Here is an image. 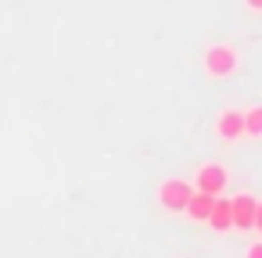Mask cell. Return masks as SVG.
Returning <instances> with one entry per match:
<instances>
[{
    "instance_id": "obj_10",
    "label": "cell",
    "mask_w": 262,
    "mask_h": 258,
    "mask_svg": "<svg viewBox=\"0 0 262 258\" xmlns=\"http://www.w3.org/2000/svg\"><path fill=\"white\" fill-rule=\"evenodd\" d=\"M255 233H262V201H258V208H255V226H251Z\"/></svg>"
},
{
    "instance_id": "obj_1",
    "label": "cell",
    "mask_w": 262,
    "mask_h": 258,
    "mask_svg": "<svg viewBox=\"0 0 262 258\" xmlns=\"http://www.w3.org/2000/svg\"><path fill=\"white\" fill-rule=\"evenodd\" d=\"M194 197V186L187 179H165L158 186V201L165 212H187V201Z\"/></svg>"
},
{
    "instance_id": "obj_11",
    "label": "cell",
    "mask_w": 262,
    "mask_h": 258,
    "mask_svg": "<svg viewBox=\"0 0 262 258\" xmlns=\"http://www.w3.org/2000/svg\"><path fill=\"white\" fill-rule=\"evenodd\" d=\"M244 4H248L251 11H262V0H244Z\"/></svg>"
},
{
    "instance_id": "obj_5",
    "label": "cell",
    "mask_w": 262,
    "mask_h": 258,
    "mask_svg": "<svg viewBox=\"0 0 262 258\" xmlns=\"http://www.w3.org/2000/svg\"><path fill=\"white\" fill-rule=\"evenodd\" d=\"M215 133H219V140H241L244 136V111H237V108H226V111H219V119H215Z\"/></svg>"
},
{
    "instance_id": "obj_9",
    "label": "cell",
    "mask_w": 262,
    "mask_h": 258,
    "mask_svg": "<svg viewBox=\"0 0 262 258\" xmlns=\"http://www.w3.org/2000/svg\"><path fill=\"white\" fill-rule=\"evenodd\" d=\"M244 258H262V240H258V244H251V247H248V254H244Z\"/></svg>"
},
{
    "instance_id": "obj_7",
    "label": "cell",
    "mask_w": 262,
    "mask_h": 258,
    "mask_svg": "<svg viewBox=\"0 0 262 258\" xmlns=\"http://www.w3.org/2000/svg\"><path fill=\"white\" fill-rule=\"evenodd\" d=\"M215 197H219V194H201V190H194V197L187 201V215H190L194 222H205L208 212H212V204H215Z\"/></svg>"
},
{
    "instance_id": "obj_2",
    "label": "cell",
    "mask_w": 262,
    "mask_h": 258,
    "mask_svg": "<svg viewBox=\"0 0 262 258\" xmlns=\"http://www.w3.org/2000/svg\"><path fill=\"white\" fill-rule=\"evenodd\" d=\"M205 72L208 76H215V79H226V76H233L237 72V51L233 47H208L205 51Z\"/></svg>"
},
{
    "instance_id": "obj_6",
    "label": "cell",
    "mask_w": 262,
    "mask_h": 258,
    "mask_svg": "<svg viewBox=\"0 0 262 258\" xmlns=\"http://www.w3.org/2000/svg\"><path fill=\"white\" fill-rule=\"evenodd\" d=\"M208 229H215V233H230L233 229V215H230V201L219 194L215 197V204H212V212H208Z\"/></svg>"
},
{
    "instance_id": "obj_3",
    "label": "cell",
    "mask_w": 262,
    "mask_h": 258,
    "mask_svg": "<svg viewBox=\"0 0 262 258\" xmlns=\"http://www.w3.org/2000/svg\"><path fill=\"white\" fill-rule=\"evenodd\" d=\"M226 179H230L226 169H223L219 161H208V165L198 169V176H194V190H201V194H223Z\"/></svg>"
},
{
    "instance_id": "obj_4",
    "label": "cell",
    "mask_w": 262,
    "mask_h": 258,
    "mask_svg": "<svg viewBox=\"0 0 262 258\" xmlns=\"http://www.w3.org/2000/svg\"><path fill=\"white\" fill-rule=\"evenodd\" d=\"M255 208H258V197H251V194H237V197H230L233 229H251V226H255Z\"/></svg>"
},
{
    "instance_id": "obj_8",
    "label": "cell",
    "mask_w": 262,
    "mask_h": 258,
    "mask_svg": "<svg viewBox=\"0 0 262 258\" xmlns=\"http://www.w3.org/2000/svg\"><path fill=\"white\" fill-rule=\"evenodd\" d=\"M244 136H262V108L244 111Z\"/></svg>"
}]
</instances>
